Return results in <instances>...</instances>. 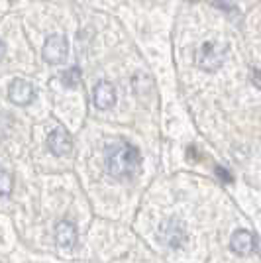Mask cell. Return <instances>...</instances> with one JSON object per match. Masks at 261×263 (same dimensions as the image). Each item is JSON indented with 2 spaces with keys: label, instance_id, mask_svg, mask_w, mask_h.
<instances>
[{
  "label": "cell",
  "instance_id": "4fadbf2b",
  "mask_svg": "<svg viewBox=\"0 0 261 263\" xmlns=\"http://www.w3.org/2000/svg\"><path fill=\"white\" fill-rule=\"evenodd\" d=\"M189 2H193V4H196V2H200V0H189Z\"/></svg>",
  "mask_w": 261,
  "mask_h": 263
},
{
  "label": "cell",
  "instance_id": "3957f363",
  "mask_svg": "<svg viewBox=\"0 0 261 263\" xmlns=\"http://www.w3.org/2000/svg\"><path fill=\"white\" fill-rule=\"evenodd\" d=\"M159 240L163 241L167 248H171V250L183 248L187 241L185 224L177 218H169L161 222V226H159Z\"/></svg>",
  "mask_w": 261,
  "mask_h": 263
},
{
  "label": "cell",
  "instance_id": "6da1fadb",
  "mask_svg": "<svg viewBox=\"0 0 261 263\" xmlns=\"http://www.w3.org/2000/svg\"><path fill=\"white\" fill-rule=\"evenodd\" d=\"M142 167V154L128 142L112 143L106 149V171L118 181H130Z\"/></svg>",
  "mask_w": 261,
  "mask_h": 263
},
{
  "label": "cell",
  "instance_id": "7c38bea8",
  "mask_svg": "<svg viewBox=\"0 0 261 263\" xmlns=\"http://www.w3.org/2000/svg\"><path fill=\"white\" fill-rule=\"evenodd\" d=\"M216 175L222 177L224 181H232V177L228 175V171H226V169H220V167H216Z\"/></svg>",
  "mask_w": 261,
  "mask_h": 263
},
{
  "label": "cell",
  "instance_id": "277c9868",
  "mask_svg": "<svg viewBox=\"0 0 261 263\" xmlns=\"http://www.w3.org/2000/svg\"><path fill=\"white\" fill-rule=\"evenodd\" d=\"M44 59L49 63V65H59L63 63L69 55V42H67L65 35L61 33H51L44 44Z\"/></svg>",
  "mask_w": 261,
  "mask_h": 263
},
{
  "label": "cell",
  "instance_id": "52a82bcc",
  "mask_svg": "<svg viewBox=\"0 0 261 263\" xmlns=\"http://www.w3.org/2000/svg\"><path fill=\"white\" fill-rule=\"evenodd\" d=\"M47 147L57 157H65V155L73 152V138H71V134L65 128H55L47 136Z\"/></svg>",
  "mask_w": 261,
  "mask_h": 263
},
{
  "label": "cell",
  "instance_id": "7a4b0ae2",
  "mask_svg": "<svg viewBox=\"0 0 261 263\" xmlns=\"http://www.w3.org/2000/svg\"><path fill=\"white\" fill-rule=\"evenodd\" d=\"M228 55V47L218 45L214 42H204L195 51V63L204 71H216L224 65Z\"/></svg>",
  "mask_w": 261,
  "mask_h": 263
},
{
  "label": "cell",
  "instance_id": "30bf717a",
  "mask_svg": "<svg viewBox=\"0 0 261 263\" xmlns=\"http://www.w3.org/2000/svg\"><path fill=\"white\" fill-rule=\"evenodd\" d=\"M81 69L79 67H71V69H67L65 73L61 75V83L65 85V87H77L79 83H81Z\"/></svg>",
  "mask_w": 261,
  "mask_h": 263
},
{
  "label": "cell",
  "instance_id": "ba28073f",
  "mask_svg": "<svg viewBox=\"0 0 261 263\" xmlns=\"http://www.w3.org/2000/svg\"><path fill=\"white\" fill-rule=\"evenodd\" d=\"M92 104L98 110H110L116 104V87L110 81H100L92 90Z\"/></svg>",
  "mask_w": 261,
  "mask_h": 263
},
{
  "label": "cell",
  "instance_id": "8fae6325",
  "mask_svg": "<svg viewBox=\"0 0 261 263\" xmlns=\"http://www.w3.org/2000/svg\"><path fill=\"white\" fill-rule=\"evenodd\" d=\"M8 193H10V175L8 171H2V195L8 197Z\"/></svg>",
  "mask_w": 261,
  "mask_h": 263
},
{
  "label": "cell",
  "instance_id": "9c48e42d",
  "mask_svg": "<svg viewBox=\"0 0 261 263\" xmlns=\"http://www.w3.org/2000/svg\"><path fill=\"white\" fill-rule=\"evenodd\" d=\"M77 236H79V234H77L75 224L69 222V220H63V222H59V224L55 226V241H57V246L63 248V250L75 248Z\"/></svg>",
  "mask_w": 261,
  "mask_h": 263
},
{
  "label": "cell",
  "instance_id": "8992f818",
  "mask_svg": "<svg viewBox=\"0 0 261 263\" xmlns=\"http://www.w3.org/2000/svg\"><path fill=\"white\" fill-rule=\"evenodd\" d=\"M230 248H232L234 253L246 257V255H251V253L257 252V238H255V234L250 230H236L232 234Z\"/></svg>",
  "mask_w": 261,
  "mask_h": 263
},
{
  "label": "cell",
  "instance_id": "5b68a950",
  "mask_svg": "<svg viewBox=\"0 0 261 263\" xmlns=\"http://www.w3.org/2000/svg\"><path fill=\"white\" fill-rule=\"evenodd\" d=\"M8 99L16 106H28L35 99V87L26 79H14L8 85Z\"/></svg>",
  "mask_w": 261,
  "mask_h": 263
}]
</instances>
